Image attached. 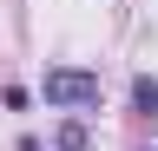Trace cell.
I'll list each match as a JSON object with an SVG mask.
<instances>
[{"label": "cell", "instance_id": "cell-1", "mask_svg": "<svg viewBox=\"0 0 158 151\" xmlns=\"http://www.w3.org/2000/svg\"><path fill=\"white\" fill-rule=\"evenodd\" d=\"M40 99H46L53 112H99V99H106V85H99L92 66H46L40 72Z\"/></svg>", "mask_w": 158, "mask_h": 151}, {"label": "cell", "instance_id": "cell-2", "mask_svg": "<svg viewBox=\"0 0 158 151\" xmlns=\"http://www.w3.org/2000/svg\"><path fill=\"white\" fill-rule=\"evenodd\" d=\"M132 112H138V118H158V79H152V72L132 79Z\"/></svg>", "mask_w": 158, "mask_h": 151}, {"label": "cell", "instance_id": "cell-3", "mask_svg": "<svg viewBox=\"0 0 158 151\" xmlns=\"http://www.w3.org/2000/svg\"><path fill=\"white\" fill-rule=\"evenodd\" d=\"M86 138H92L86 118H66V125H59V151H86Z\"/></svg>", "mask_w": 158, "mask_h": 151}, {"label": "cell", "instance_id": "cell-4", "mask_svg": "<svg viewBox=\"0 0 158 151\" xmlns=\"http://www.w3.org/2000/svg\"><path fill=\"white\" fill-rule=\"evenodd\" d=\"M0 99H7V112H27V105H33V92H27V85H7Z\"/></svg>", "mask_w": 158, "mask_h": 151}]
</instances>
